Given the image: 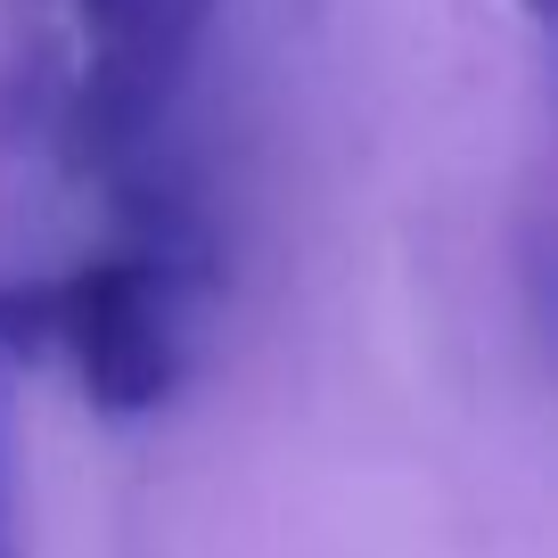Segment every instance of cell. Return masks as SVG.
<instances>
[{
  "label": "cell",
  "mask_w": 558,
  "mask_h": 558,
  "mask_svg": "<svg viewBox=\"0 0 558 558\" xmlns=\"http://www.w3.org/2000/svg\"><path fill=\"white\" fill-rule=\"evenodd\" d=\"M90 34V74L74 99V157L90 173H123L165 140L181 83L197 66V41L214 25V0H74Z\"/></svg>",
  "instance_id": "cell-2"
},
{
  "label": "cell",
  "mask_w": 558,
  "mask_h": 558,
  "mask_svg": "<svg viewBox=\"0 0 558 558\" xmlns=\"http://www.w3.org/2000/svg\"><path fill=\"white\" fill-rule=\"evenodd\" d=\"M9 353H0V558H25V476H17V386H9Z\"/></svg>",
  "instance_id": "cell-3"
},
{
  "label": "cell",
  "mask_w": 558,
  "mask_h": 558,
  "mask_svg": "<svg viewBox=\"0 0 558 558\" xmlns=\"http://www.w3.org/2000/svg\"><path fill=\"white\" fill-rule=\"evenodd\" d=\"M197 296H206V271L157 246H123L41 288H0V353L34 362L41 345H58L99 411L132 418L181 386Z\"/></svg>",
  "instance_id": "cell-1"
}]
</instances>
